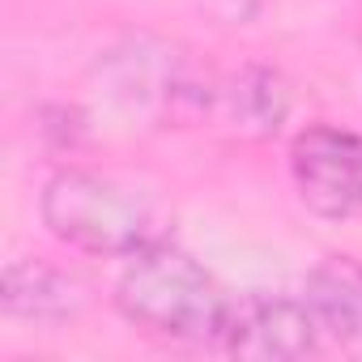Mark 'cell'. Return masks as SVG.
<instances>
[{"instance_id": "52a82bcc", "label": "cell", "mask_w": 362, "mask_h": 362, "mask_svg": "<svg viewBox=\"0 0 362 362\" xmlns=\"http://www.w3.org/2000/svg\"><path fill=\"white\" fill-rule=\"evenodd\" d=\"M307 303L328 328L332 349L362 354V260L328 256L307 277Z\"/></svg>"}, {"instance_id": "277c9868", "label": "cell", "mask_w": 362, "mask_h": 362, "mask_svg": "<svg viewBox=\"0 0 362 362\" xmlns=\"http://www.w3.org/2000/svg\"><path fill=\"white\" fill-rule=\"evenodd\" d=\"M218 349L235 358H256V362H294V358L332 349V341L307 298L239 294Z\"/></svg>"}, {"instance_id": "7a4b0ae2", "label": "cell", "mask_w": 362, "mask_h": 362, "mask_svg": "<svg viewBox=\"0 0 362 362\" xmlns=\"http://www.w3.org/2000/svg\"><path fill=\"white\" fill-rule=\"evenodd\" d=\"M43 226L81 256H132L166 239L162 205L119 179L86 166H60L39 197Z\"/></svg>"}, {"instance_id": "8992f818", "label": "cell", "mask_w": 362, "mask_h": 362, "mask_svg": "<svg viewBox=\"0 0 362 362\" xmlns=\"http://www.w3.org/2000/svg\"><path fill=\"white\" fill-rule=\"evenodd\" d=\"M0 307L9 320H35V324H64L81 315L86 307V286L47 264V260H9L5 264V286H0Z\"/></svg>"}, {"instance_id": "3957f363", "label": "cell", "mask_w": 362, "mask_h": 362, "mask_svg": "<svg viewBox=\"0 0 362 362\" xmlns=\"http://www.w3.org/2000/svg\"><path fill=\"white\" fill-rule=\"evenodd\" d=\"M290 179L298 201L315 218H362V132L337 124H307L290 141Z\"/></svg>"}, {"instance_id": "5b68a950", "label": "cell", "mask_w": 362, "mask_h": 362, "mask_svg": "<svg viewBox=\"0 0 362 362\" xmlns=\"http://www.w3.org/2000/svg\"><path fill=\"white\" fill-rule=\"evenodd\" d=\"M290 81L269 64H243L209 77L201 128L230 141H273L290 115Z\"/></svg>"}, {"instance_id": "6da1fadb", "label": "cell", "mask_w": 362, "mask_h": 362, "mask_svg": "<svg viewBox=\"0 0 362 362\" xmlns=\"http://www.w3.org/2000/svg\"><path fill=\"white\" fill-rule=\"evenodd\" d=\"M115 311L145 337L175 345H209L218 349L235 294L184 247L158 239L132 256L115 277Z\"/></svg>"}]
</instances>
